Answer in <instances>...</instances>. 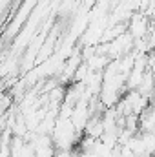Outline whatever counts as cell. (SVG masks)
Masks as SVG:
<instances>
[{
  "instance_id": "1",
  "label": "cell",
  "mask_w": 155,
  "mask_h": 157,
  "mask_svg": "<svg viewBox=\"0 0 155 157\" xmlns=\"http://www.w3.org/2000/svg\"><path fill=\"white\" fill-rule=\"evenodd\" d=\"M139 137H141V141H142L146 157L155 155V132H141Z\"/></svg>"
},
{
  "instance_id": "2",
  "label": "cell",
  "mask_w": 155,
  "mask_h": 157,
  "mask_svg": "<svg viewBox=\"0 0 155 157\" xmlns=\"http://www.w3.org/2000/svg\"><path fill=\"white\" fill-rule=\"evenodd\" d=\"M93 2H97V0H86V6H88V7H89V6H91V4H93Z\"/></svg>"
}]
</instances>
